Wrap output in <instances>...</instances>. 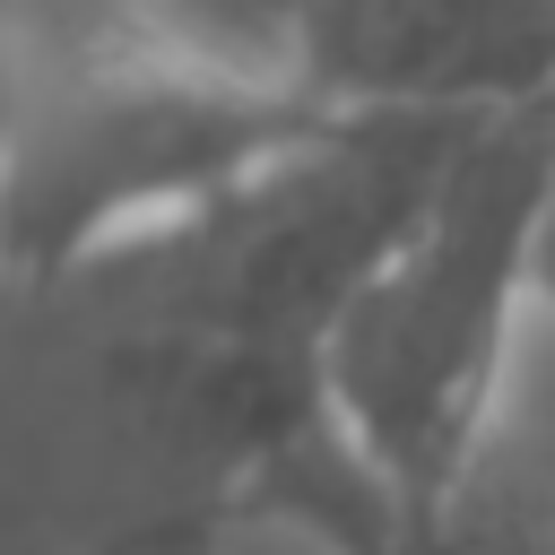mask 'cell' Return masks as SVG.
I'll list each match as a JSON object with an SVG mask.
<instances>
[{
	"instance_id": "obj_3",
	"label": "cell",
	"mask_w": 555,
	"mask_h": 555,
	"mask_svg": "<svg viewBox=\"0 0 555 555\" xmlns=\"http://www.w3.org/2000/svg\"><path fill=\"white\" fill-rule=\"evenodd\" d=\"M460 139L468 121L451 113H338L234 199L78 295H95L113 338H208L321 364L338 312L416 225Z\"/></svg>"
},
{
	"instance_id": "obj_1",
	"label": "cell",
	"mask_w": 555,
	"mask_h": 555,
	"mask_svg": "<svg viewBox=\"0 0 555 555\" xmlns=\"http://www.w3.org/2000/svg\"><path fill=\"white\" fill-rule=\"evenodd\" d=\"M330 121L304 78L113 0H0V278L95 286Z\"/></svg>"
},
{
	"instance_id": "obj_4",
	"label": "cell",
	"mask_w": 555,
	"mask_h": 555,
	"mask_svg": "<svg viewBox=\"0 0 555 555\" xmlns=\"http://www.w3.org/2000/svg\"><path fill=\"white\" fill-rule=\"evenodd\" d=\"M286 69L338 113H520L555 95V0H304Z\"/></svg>"
},
{
	"instance_id": "obj_7",
	"label": "cell",
	"mask_w": 555,
	"mask_h": 555,
	"mask_svg": "<svg viewBox=\"0 0 555 555\" xmlns=\"http://www.w3.org/2000/svg\"><path fill=\"white\" fill-rule=\"evenodd\" d=\"M538 304L555 321V182H546V225H538Z\"/></svg>"
},
{
	"instance_id": "obj_2",
	"label": "cell",
	"mask_w": 555,
	"mask_h": 555,
	"mask_svg": "<svg viewBox=\"0 0 555 555\" xmlns=\"http://www.w3.org/2000/svg\"><path fill=\"white\" fill-rule=\"evenodd\" d=\"M555 182V95L468 121L434 199L356 286L321 347L347 451L408 503L486 486L512 364L538 304V225Z\"/></svg>"
},
{
	"instance_id": "obj_5",
	"label": "cell",
	"mask_w": 555,
	"mask_h": 555,
	"mask_svg": "<svg viewBox=\"0 0 555 555\" xmlns=\"http://www.w3.org/2000/svg\"><path fill=\"white\" fill-rule=\"evenodd\" d=\"M225 520H260L286 538H312L321 555H555V512L468 486L460 503H408L390 494L330 425L295 434L269 468H251L225 503Z\"/></svg>"
},
{
	"instance_id": "obj_6",
	"label": "cell",
	"mask_w": 555,
	"mask_h": 555,
	"mask_svg": "<svg viewBox=\"0 0 555 555\" xmlns=\"http://www.w3.org/2000/svg\"><path fill=\"white\" fill-rule=\"evenodd\" d=\"M113 9H130L182 43H208L225 61H260V69H286V35L304 17V0H113Z\"/></svg>"
}]
</instances>
